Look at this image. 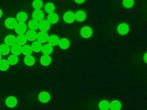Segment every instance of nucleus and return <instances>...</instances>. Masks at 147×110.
<instances>
[{
    "instance_id": "nucleus-4",
    "label": "nucleus",
    "mask_w": 147,
    "mask_h": 110,
    "mask_svg": "<svg viewBox=\"0 0 147 110\" xmlns=\"http://www.w3.org/2000/svg\"><path fill=\"white\" fill-rule=\"evenodd\" d=\"M87 18V14L83 10H79L75 13V20L78 22H83L86 20Z\"/></svg>"
},
{
    "instance_id": "nucleus-23",
    "label": "nucleus",
    "mask_w": 147,
    "mask_h": 110,
    "mask_svg": "<svg viewBox=\"0 0 147 110\" xmlns=\"http://www.w3.org/2000/svg\"><path fill=\"white\" fill-rule=\"evenodd\" d=\"M27 40L24 34H19L16 38V44L21 46L25 45L27 42Z\"/></svg>"
},
{
    "instance_id": "nucleus-11",
    "label": "nucleus",
    "mask_w": 147,
    "mask_h": 110,
    "mask_svg": "<svg viewBox=\"0 0 147 110\" xmlns=\"http://www.w3.org/2000/svg\"><path fill=\"white\" fill-rule=\"evenodd\" d=\"M49 35L47 32H39L37 35L36 39L37 41L40 42L41 44H44L48 41Z\"/></svg>"
},
{
    "instance_id": "nucleus-8",
    "label": "nucleus",
    "mask_w": 147,
    "mask_h": 110,
    "mask_svg": "<svg viewBox=\"0 0 147 110\" xmlns=\"http://www.w3.org/2000/svg\"><path fill=\"white\" fill-rule=\"evenodd\" d=\"M32 17L33 19L38 22L43 20L45 17V13L41 9L35 10L32 13Z\"/></svg>"
},
{
    "instance_id": "nucleus-16",
    "label": "nucleus",
    "mask_w": 147,
    "mask_h": 110,
    "mask_svg": "<svg viewBox=\"0 0 147 110\" xmlns=\"http://www.w3.org/2000/svg\"><path fill=\"white\" fill-rule=\"evenodd\" d=\"M5 44L12 46L16 44V38L13 35H7L5 38Z\"/></svg>"
},
{
    "instance_id": "nucleus-9",
    "label": "nucleus",
    "mask_w": 147,
    "mask_h": 110,
    "mask_svg": "<svg viewBox=\"0 0 147 110\" xmlns=\"http://www.w3.org/2000/svg\"><path fill=\"white\" fill-rule=\"evenodd\" d=\"M27 30V26L25 23H20L17 24L15 28V32L18 34H24Z\"/></svg>"
},
{
    "instance_id": "nucleus-6",
    "label": "nucleus",
    "mask_w": 147,
    "mask_h": 110,
    "mask_svg": "<svg viewBox=\"0 0 147 110\" xmlns=\"http://www.w3.org/2000/svg\"><path fill=\"white\" fill-rule=\"evenodd\" d=\"M51 98V97L49 93L46 91L41 92L38 95V100L42 103H48L50 100Z\"/></svg>"
},
{
    "instance_id": "nucleus-28",
    "label": "nucleus",
    "mask_w": 147,
    "mask_h": 110,
    "mask_svg": "<svg viewBox=\"0 0 147 110\" xmlns=\"http://www.w3.org/2000/svg\"><path fill=\"white\" fill-rule=\"evenodd\" d=\"M10 67V64L7 60L1 59L0 60V70L6 71Z\"/></svg>"
},
{
    "instance_id": "nucleus-29",
    "label": "nucleus",
    "mask_w": 147,
    "mask_h": 110,
    "mask_svg": "<svg viewBox=\"0 0 147 110\" xmlns=\"http://www.w3.org/2000/svg\"><path fill=\"white\" fill-rule=\"evenodd\" d=\"M32 50L31 46L25 45L22 47V53L25 56L31 55L32 53Z\"/></svg>"
},
{
    "instance_id": "nucleus-25",
    "label": "nucleus",
    "mask_w": 147,
    "mask_h": 110,
    "mask_svg": "<svg viewBox=\"0 0 147 110\" xmlns=\"http://www.w3.org/2000/svg\"><path fill=\"white\" fill-rule=\"evenodd\" d=\"M11 52L10 46L5 44H2L0 45V53L1 55L7 56Z\"/></svg>"
},
{
    "instance_id": "nucleus-19",
    "label": "nucleus",
    "mask_w": 147,
    "mask_h": 110,
    "mask_svg": "<svg viewBox=\"0 0 147 110\" xmlns=\"http://www.w3.org/2000/svg\"><path fill=\"white\" fill-rule=\"evenodd\" d=\"M37 35V34L36 31L30 30L26 32L25 35L27 40L30 41H34L36 39Z\"/></svg>"
},
{
    "instance_id": "nucleus-21",
    "label": "nucleus",
    "mask_w": 147,
    "mask_h": 110,
    "mask_svg": "<svg viewBox=\"0 0 147 110\" xmlns=\"http://www.w3.org/2000/svg\"><path fill=\"white\" fill-rule=\"evenodd\" d=\"M41 51L44 55H49L52 53L53 51V46L48 44L44 45L42 47Z\"/></svg>"
},
{
    "instance_id": "nucleus-33",
    "label": "nucleus",
    "mask_w": 147,
    "mask_h": 110,
    "mask_svg": "<svg viewBox=\"0 0 147 110\" xmlns=\"http://www.w3.org/2000/svg\"><path fill=\"white\" fill-rule=\"evenodd\" d=\"M32 7L36 10L40 9L43 6V2L42 0H34L32 2Z\"/></svg>"
},
{
    "instance_id": "nucleus-24",
    "label": "nucleus",
    "mask_w": 147,
    "mask_h": 110,
    "mask_svg": "<svg viewBox=\"0 0 147 110\" xmlns=\"http://www.w3.org/2000/svg\"><path fill=\"white\" fill-rule=\"evenodd\" d=\"M35 58L31 55L26 56L24 58V62L26 65L28 66H31L34 65L35 63Z\"/></svg>"
},
{
    "instance_id": "nucleus-15",
    "label": "nucleus",
    "mask_w": 147,
    "mask_h": 110,
    "mask_svg": "<svg viewBox=\"0 0 147 110\" xmlns=\"http://www.w3.org/2000/svg\"><path fill=\"white\" fill-rule=\"evenodd\" d=\"M60 38L58 36L56 35H51L49 36L48 39V42L49 44L52 46H56L59 44Z\"/></svg>"
},
{
    "instance_id": "nucleus-30",
    "label": "nucleus",
    "mask_w": 147,
    "mask_h": 110,
    "mask_svg": "<svg viewBox=\"0 0 147 110\" xmlns=\"http://www.w3.org/2000/svg\"><path fill=\"white\" fill-rule=\"evenodd\" d=\"M28 26L30 30L36 31L38 28V23L35 20H31L28 22Z\"/></svg>"
},
{
    "instance_id": "nucleus-18",
    "label": "nucleus",
    "mask_w": 147,
    "mask_h": 110,
    "mask_svg": "<svg viewBox=\"0 0 147 110\" xmlns=\"http://www.w3.org/2000/svg\"><path fill=\"white\" fill-rule=\"evenodd\" d=\"M16 20L20 23H24L28 19V15L24 12L18 13L16 16Z\"/></svg>"
},
{
    "instance_id": "nucleus-5",
    "label": "nucleus",
    "mask_w": 147,
    "mask_h": 110,
    "mask_svg": "<svg viewBox=\"0 0 147 110\" xmlns=\"http://www.w3.org/2000/svg\"><path fill=\"white\" fill-rule=\"evenodd\" d=\"M5 24L7 28L9 29H13L16 28L18 24V21L15 18L10 17L5 20Z\"/></svg>"
},
{
    "instance_id": "nucleus-17",
    "label": "nucleus",
    "mask_w": 147,
    "mask_h": 110,
    "mask_svg": "<svg viewBox=\"0 0 147 110\" xmlns=\"http://www.w3.org/2000/svg\"><path fill=\"white\" fill-rule=\"evenodd\" d=\"M122 103L118 100H114L110 103L111 110H120L122 108Z\"/></svg>"
},
{
    "instance_id": "nucleus-35",
    "label": "nucleus",
    "mask_w": 147,
    "mask_h": 110,
    "mask_svg": "<svg viewBox=\"0 0 147 110\" xmlns=\"http://www.w3.org/2000/svg\"><path fill=\"white\" fill-rule=\"evenodd\" d=\"M147 53L146 52V53H145V54L143 56L144 61V62H145V63H147Z\"/></svg>"
},
{
    "instance_id": "nucleus-34",
    "label": "nucleus",
    "mask_w": 147,
    "mask_h": 110,
    "mask_svg": "<svg viewBox=\"0 0 147 110\" xmlns=\"http://www.w3.org/2000/svg\"><path fill=\"white\" fill-rule=\"evenodd\" d=\"M76 3L78 4H82L84 3L86 1V0H74Z\"/></svg>"
},
{
    "instance_id": "nucleus-36",
    "label": "nucleus",
    "mask_w": 147,
    "mask_h": 110,
    "mask_svg": "<svg viewBox=\"0 0 147 110\" xmlns=\"http://www.w3.org/2000/svg\"><path fill=\"white\" fill-rule=\"evenodd\" d=\"M2 14H3V13H2V10L0 9V18L2 17Z\"/></svg>"
},
{
    "instance_id": "nucleus-12",
    "label": "nucleus",
    "mask_w": 147,
    "mask_h": 110,
    "mask_svg": "<svg viewBox=\"0 0 147 110\" xmlns=\"http://www.w3.org/2000/svg\"><path fill=\"white\" fill-rule=\"evenodd\" d=\"M58 45L61 49L67 50L70 46V41L66 38H62L60 39Z\"/></svg>"
},
{
    "instance_id": "nucleus-10",
    "label": "nucleus",
    "mask_w": 147,
    "mask_h": 110,
    "mask_svg": "<svg viewBox=\"0 0 147 110\" xmlns=\"http://www.w3.org/2000/svg\"><path fill=\"white\" fill-rule=\"evenodd\" d=\"M50 27V23L47 20H42L38 23V28L42 32H47Z\"/></svg>"
},
{
    "instance_id": "nucleus-20",
    "label": "nucleus",
    "mask_w": 147,
    "mask_h": 110,
    "mask_svg": "<svg viewBox=\"0 0 147 110\" xmlns=\"http://www.w3.org/2000/svg\"><path fill=\"white\" fill-rule=\"evenodd\" d=\"M22 46L16 44L11 46V52L13 55L19 56L22 53Z\"/></svg>"
},
{
    "instance_id": "nucleus-3",
    "label": "nucleus",
    "mask_w": 147,
    "mask_h": 110,
    "mask_svg": "<svg viewBox=\"0 0 147 110\" xmlns=\"http://www.w3.org/2000/svg\"><path fill=\"white\" fill-rule=\"evenodd\" d=\"M64 21L67 24H71L75 20V13L72 11H67L63 15Z\"/></svg>"
},
{
    "instance_id": "nucleus-27",
    "label": "nucleus",
    "mask_w": 147,
    "mask_h": 110,
    "mask_svg": "<svg viewBox=\"0 0 147 110\" xmlns=\"http://www.w3.org/2000/svg\"><path fill=\"white\" fill-rule=\"evenodd\" d=\"M55 9V6L54 3L49 2L46 3L44 7V10L47 13H54Z\"/></svg>"
},
{
    "instance_id": "nucleus-1",
    "label": "nucleus",
    "mask_w": 147,
    "mask_h": 110,
    "mask_svg": "<svg viewBox=\"0 0 147 110\" xmlns=\"http://www.w3.org/2000/svg\"><path fill=\"white\" fill-rule=\"evenodd\" d=\"M93 31L89 26H85L82 28L80 31V34L83 38L88 39L92 36Z\"/></svg>"
},
{
    "instance_id": "nucleus-31",
    "label": "nucleus",
    "mask_w": 147,
    "mask_h": 110,
    "mask_svg": "<svg viewBox=\"0 0 147 110\" xmlns=\"http://www.w3.org/2000/svg\"><path fill=\"white\" fill-rule=\"evenodd\" d=\"M7 61L9 62V64L11 65H14L18 63L19 61L18 57L16 55H10L7 58Z\"/></svg>"
},
{
    "instance_id": "nucleus-26",
    "label": "nucleus",
    "mask_w": 147,
    "mask_h": 110,
    "mask_svg": "<svg viewBox=\"0 0 147 110\" xmlns=\"http://www.w3.org/2000/svg\"><path fill=\"white\" fill-rule=\"evenodd\" d=\"M31 47L32 51L35 52H39L42 50V44L38 41H35L32 44Z\"/></svg>"
},
{
    "instance_id": "nucleus-7",
    "label": "nucleus",
    "mask_w": 147,
    "mask_h": 110,
    "mask_svg": "<svg viewBox=\"0 0 147 110\" xmlns=\"http://www.w3.org/2000/svg\"><path fill=\"white\" fill-rule=\"evenodd\" d=\"M7 106L10 108H13L17 106L18 104V101L16 97L13 96H10L7 98L5 101Z\"/></svg>"
},
{
    "instance_id": "nucleus-37",
    "label": "nucleus",
    "mask_w": 147,
    "mask_h": 110,
    "mask_svg": "<svg viewBox=\"0 0 147 110\" xmlns=\"http://www.w3.org/2000/svg\"><path fill=\"white\" fill-rule=\"evenodd\" d=\"M1 58H2V55H1V54L0 53V60L1 59Z\"/></svg>"
},
{
    "instance_id": "nucleus-14",
    "label": "nucleus",
    "mask_w": 147,
    "mask_h": 110,
    "mask_svg": "<svg viewBox=\"0 0 147 110\" xmlns=\"http://www.w3.org/2000/svg\"><path fill=\"white\" fill-rule=\"evenodd\" d=\"M47 19L50 24H55L58 22L59 17L56 13H53L49 14L47 16Z\"/></svg>"
},
{
    "instance_id": "nucleus-2",
    "label": "nucleus",
    "mask_w": 147,
    "mask_h": 110,
    "mask_svg": "<svg viewBox=\"0 0 147 110\" xmlns=\"http://www.w3.org/2000/svg\"><path fill=\"white\" fill-rule=\"evenodd\" d=\"M130 28L127 23H121L118 25L117 27V32L120 35L124 36L128 34L129 32Z\"/></svg>"
},
{
    "instance_id": "nucleus-22",
    "label": "nucleus",
    "mask_w": 147,
    "mask_h": 110,
    "mask_svg": "<svg viewBox=\"0 0 147 110\" xmlns=\"http://www.w3.org/2000/svg\"><path fill=\"white\" fill-rule=\"evenodd\" d=\"M98 107L100 110H109L110 102L107 100H103L99 103Z\"/></svg>"
},
{
    "instance_id": "nucleus-13",
    "label": "nucleus",
    "mask_w": 147,
    "mask_h": 110,
    "mask_svg": "<svg viewBox=\"0 0 147 110\" xmlns=\"http://www.w3.org/2000/svg\"><path fill=\"white\" fill-rule=\"evenodd\" d=\"M51 62L52 58L49 55H44L40 58V63L43 66H49L51 64Z\"/></svg>"
},
{
    "instance_id": "nucleus-32",
    "label": "nucleus",
    "mask_w": 147,
    "mask_h": 110,
    "mask_svg": "<svg viewBox=\"0 0 147 110\" xmlns=\"http://www.w3.org/2000/svg\"><path fill=\"white\" fill-rule=\"evenodd\" d=\"M122 3L124 7L129 9L134 6L135 0H123Z\"/></svg>"
}]
</instances>
